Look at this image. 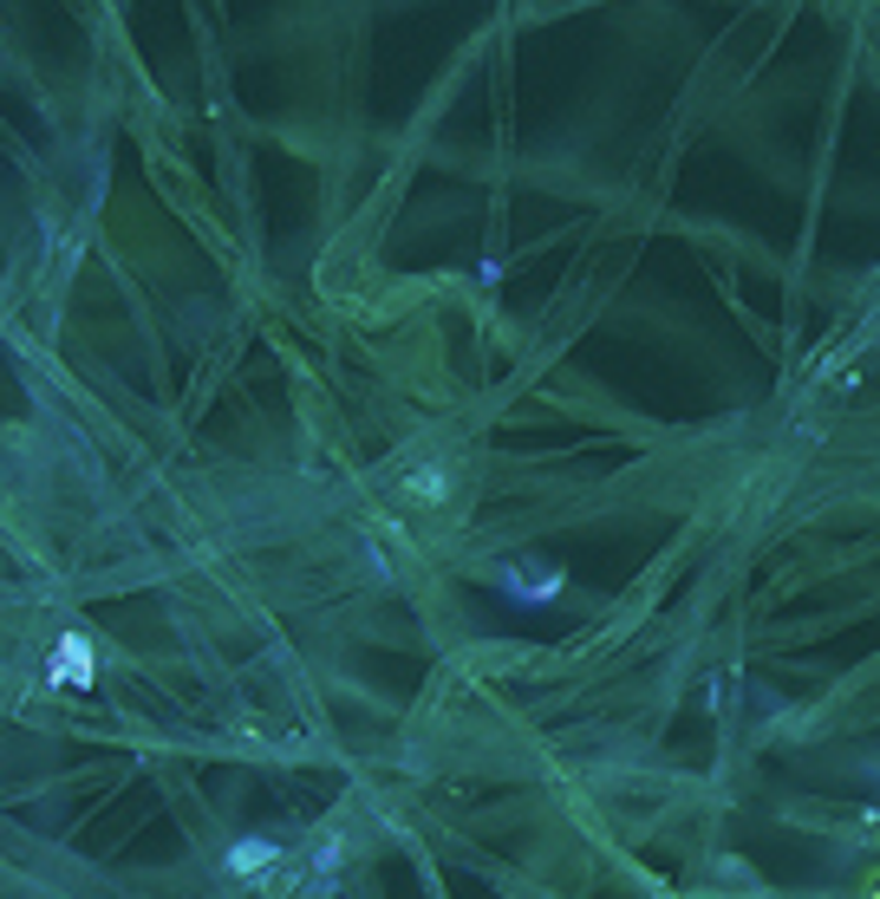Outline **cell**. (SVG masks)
<instances>
[{
	"mask_svg": "<svg viewBox=\"0 0 880 899\" xmlns=\"http://www.w3.org/2000/svg\"><path fill=\"white\" fill-rule=\"evenodd\" d=\"M92 678H98L92 645H85L78 632H66V639H60V659H53V685H92Z\"/></svg>",
	"mask_w": 880,
	"mask_h": 899,
	"instance_id": "obj_1",
	"label": "cell"
},
{
	"mask_svg": "<svg viewBox=\"0 0 880 899\" xmlns=\"http://www.w3.org/2000/svg\"><path fill=\"white\" fill-rule=\"evenodd\" d=\"M275 860H281L275 841H235V847H228V874H242V880H261Z\"/></svg>",
	"mask_w": 880,
	"mask_h": 899,
	"instance_id": "obj_2",
	"label": "cell"
}]
</instances>
